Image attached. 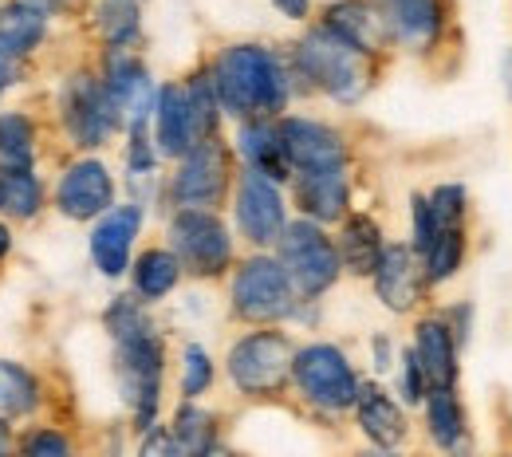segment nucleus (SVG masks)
<instances>
[{"mask_svg":"<svg viewBox=\"0 0 512 457\" xmlns=\"http://www.w3.org/2000/svg\"><path fill=\"white\" fill-rule=\"evenodd\" d=\"M103 324L115 339L119 391L134 414V426L146 434L150 426H158V406H162V375H166L162 335H158V327L138 296H119L107 308Z\"/></svg>","mask_w":512,"mask_h":457,"instance_id":"obj_1","label":"nucleus"},{"mask_svg":"<svg viewBox=\"0 0 512 457\" xmlns=\"http://www.w3.org/2000/svg\"><path fill=\"white\" fill-rule=\"evenodd\" d=\"M213 87L221 99V111L233 119H280V111L292 99V67L264 44H229L213 67Z\"/></svg>","mask_w":512,"mask_h":457,"instance_id":"obj_2","label":"nucleus"},{"mask_svg":"<svg viewBox=\"0 0 512 457\" xmlns=\"http://www.w3.org/2000/svg\"><path fill=\"white\" fill-rule=\"evenodd\" d=\"M292 79H304L312 91L327 99L355 107L371 91V56L355 52L347 40H339L331 28L316 24L292 52Z\"/></svg>","mask_w":512,"mask_h":457,"instance_id":"obj_3","label":"nucleus"},{"mask_svg":"<svg viewBox=\"0 0 512 457\" xmlns=\"http://www.w3.org/2000/svg\"><path fill=\"white\" fill-rule=\"evenodd\" d=\"M292 359H296V343L284 331L264 327V331L241 335L229 347L225 367H229V379L241 394L268 398V394H280L292 383Z\"/></svg>","mask_w":512,"mask_h":457,"instance_id":"obj_4","label":"nucleus"},{"mask_svg":"<svg viewBox=\"0 0 512 457\" xmlns=\"http://www.w3.org/2000/svg\"><path fill=\"white\" fill-rule=\"evenodd\" d=\"M276 261L284 264L292 288L300 300H316L327 288H335L343 261H339V249L335 241L323 233V225L300 217V221H288V229L280 233L276 241Z\"/></svg>","mask_w":512,"mask_h":457,"instance_id":"obj_5","label":"nucleus"},{"mask_svg":"<svg viewBox=\"0 0 512 457\" xmlns=\"http://www.w3.org/2000/svg\"><path fill=\"white\" fill-rule=\"evenodd\" d=\"M229 300H233V312L249 324H280L288 316H296L300 308V296L284 272V264L268 253H256L249 261L237 264L233 272V284H229Z\"/></svg>","mask_w":512,"mask_h":457,"instance_id":"obj_6","label":"nucleus"},{"mask_svg":"<svg viewBox=\"0 0 512 457\" xmlns=\"http://www.w3.org/2000/svg\"><path fill=\"white\" fill-rule=\"evenodd\" d=\"M292 383L296 391L304 394L312 406L320 410H351L355 398H359V375L351 367V359L335 347V343H308V347H296V359H292Z\"/></svg>","mask_w":512,"mask_h":457,"instance_id":"obj_7","label":"nucleus"},{"mask_svg":"<svg viewBox=\"0 0 512 457\" xmlns=\"http://www.w3.org/2000/svg\"><path fill=\"white\" fill-rule=\"evenodd\" d=\"M170 253L182 272L213 280L233 264V237L213 209H178L170 221Z\"/></svg>","mask_w":512,"mask_h":457,"instance_id":"obj_8","label":"nucleus"},{"mask_svg":"<svg viewBox=\"0 0 512 457\" xmlns=\"http://www.w3.org/2000/svg\"><path fill=\"white\" fill-rule=\"evenodd\" d=\"M60 119H64V131L75 146L83 150H99L107 146V138L119 131V111L103 87V79L79 71L71 75L60 91Z\"/></svg>","mask_w":512,"mask_h":457,"instance_id":"obj_9","label":"nucleus"},{"mask_svg":"<svg viewBox=\"0 0 512 457\" xmlns=\"http://www.w3.org/2000/svg\"><path fill=\"white\" fill-rule=\"evenodd\" d=\"M229 150L221 138L197 142L186 158H178V174L170 194L178 209H217L229 194Z\"/></svg>","mask_w":512,"mask_h":457,"instance_id":"obj_10","label":"nucleus"},{"mask_svg":"<svg viewBox=\"0 0 512 457\" xmlns=\"http://www.w3.org/2000/svg\"><path fill=\"white\" fill-rule=\"evenodd\" d=\"M280 142L296 174H320V170H347V142L335 127L304 115H280Z\"/></svg>","mask_w":512,"mask_h":457,"instance_id":"obj_11","label":"nucleus"},{"mask_svg":"<svg viewBox=\"0 0 512 457\" xmlns=\"http://www.w3.org/2000/svg\"><path fill=\"white\" fill-rule=\"evenodd\" d=\"M237 229L256 249L276 245L280 233L288 229V209H284L280 186L253 174V170H245L237 182Z\"/></svg>","mask_w":512,"mask_h":457,"instance_id":"obj_12","label":"nucleus"},{"mask_svg":"<svg viewBox=\"0 0 512 457\" xmlns=\"http://www.w3.org/2000/svg\"><path fill=\"white\" fill-rule=\"evenodd\" d=\"M56 209L67 221H99L103 213L115 209V178L107 162L99 158H79L71 162L56 186Z\"/></svg>","mask_w":512,"mask_h":457,"instance_id":"obj_13","label":"nucleus"},{"mask_svg":"<svg viewBox=\"0 0 512 457\" xmlns=\"http://www.w3.org/2000/svg\"><path fill=\"white\" fill-rule=\"evenodd\" d=\"M142 205H115L111 213H103L91 229V261L95 268L107 276V280H119L123 272H130V249H134V237L142 233Z\"/></svg>","mask_w":512,"mask_h":457,"instance_id":"obj_14","label":"nucleus"},{"mask_svg":"<svg viewBox=\"0 0 512 457\" xmlns=\"http://www.w3.org/2000/svg\"><path fill=\"white\" fill-rule=\"evenodd\" d=\"M390 40L410 52H426L442 32V4L438 0H375Z\"/></svg>","mask_w":512,"mask_h":457,"instance_id":"obj_15","label":"nucleus"},{"mask_svg":"<svg viewBox=\"0 0 512 457\" xmlns=\"http://www.w3.org/2000/svg\"><path fill=\"white\" fill-rule=\"evenodd\" d=\"M323 28H331L339 40H347L363 56H379L390 44V32H386L383 16L371 0H335V4H327Z\"/></svg>","mask_w":512,"mask_h":457,"instance_id":"obj_16","label":"nucleus"},{"mask_svg":"<svg viewBox=\"0 0 512 457\" xmlns=\"http://www.w3.org/2000/svg\"><path fill=\"white\" fill-rule=\"evenodd\" d=\"M193 146H197V138H193L186 83L158 87V103H154V150L162 158H186Z\"/></svg>","mask_w":512,"mask_h":457,"instance_id":"obj_17","label":"nucleus"},{"mask_svg":"<svg viewBox=\"0 0 512 457\" xmlns=\"http://www.w3.org/2000/svg\"><path fill=\"white\" fill-rule=\"evenodd\" d=\"M292 194H296V205H300V213H304L308 221H316V225H331V221H343V217H347V205H351V182H347V170L296 174Z\"/></svg>","mask_w":512,"mask_h":457,"instance_id":"obj_18","label":"nucleus"},{"mask_svg":"<svg viewBox=\"0 0 512 457\" xmlns=\"http://www.w3.org/2000/svg\"><path fill=\"white\" fill-rule=\"evenodd\" d=\"M237 154L245 158V166L268 178V182H288L292 178V162L284 154V142H280V127L276 119H245L237 127Z\"/></svg>","mask_w":512,"mask_h":457,"instance_id":"obj_19","label":"nucleus"},{"mask_svg":"<svg viewBox=\"0 0 512 457\" xmlns=\"http://www.w3.org/2000/svg\"><path fill=\"white\" fill-rule=\"evenodd\" d=\"M414 359H418V367H422V375H426V383H430V391H438V387H453L457 383V339H453V331H449V320L442 316H426L418 331H414Z\"/></svg>","mask_w":512,"mask_h":457,"instance_id":"obj_20","label":"nucleus"},{"mask_svg":"<svg viewBox=\"0 0 512 457\" xmlns=\"http://www.w3.org/2000/svg\"><path fill=\"white\" fill-rule=\"evenodd\" d=\"M375 292L390 312H410L422 296V272H418V257L410 245H386L383 261L375 268Z\"/></svg>","mask_w":512,"mask_h":457,"instance_id":"obj_21","label":"nucleus"},{"mask_svg":"<svg viewBox=\"0 0 512 457\" xmlns=\"http://www.w3.org/2000/svg\"><path fill=\"white\" fill-rule=\"evenodd\" d=\"M355 418H359V430L367 434V442L375 450H394L402 438H406V414L402 406L375 383H363L359 398H355Z\"/></svg>","mask_w":512,"mask_h":457,"instance_id":"obj_22","label":"nucleus"},{"mask_svg":"<svg viewBox=\"0 0 512 457\" xmlns=\"http://www.w3.org/2000/svg\"><path fill=\"white\" fill-rule=\"evenodd\" d=\"M339 261L351 276H375V268L383 261V229L371 213H347L343 229H339Z\"/></svg>","mask_w":512,"mask_h":457,"instance_id":"obj_23","label":"nucleus"},{"mask_svg":"<svg viewBox=\"0 0 512 457\" xmlns=\"http://www.w3.org/2000/svg\"><path fill=\"white\" fill-rule=\"evenodd\" d=\"M48 36V12L36 8L32 0H12L0 4V52L12 60H28Z\"/></svg>","mask_w":512,"mask_h":457,"instance_id":"obj_24","label":"nucleus"},{"mask_svg":"<svg viewBox=\"0 0 512 457\" xmlns=\"http://www.w3.org/2000/svg\"><path fill=\"white\" fill-rule=\"evenodd\" d=\"M182 280V264L170 249H146L138 261L130 264V284H134V296L142 304H158L166 300Z\"/></svg>","mask_w":512,"mask_h":457,"instance_id":"obj_25","label":"nucleus"},{"mask_svg":"<svg viewBox=\"0 0 512 457\" xmlns=\"http://www.w3.org/2000/svg\"><path fill=\"white\" fill-rule=\"evenodd\" d=\"M426 430H430V442L442 446V450H457L461 438H465V410H461V398L453 387H438V391L426 394Z\"/></svg>","mask_w":512,"mask_h":457,"instance_id":"obj_26","label":"nucleus"},{"mask_svg":"<svg viewBox=\"0 0 512 457\" xmlns=\"http://www.w3.org/2000/svg\"><path fill=\"white\" fill-rule=\"evenodd\" d=\"M36 162V127L24 111L0 115V170H32Z\"/></svg>","mask_w":512,"mask_h":457,"instance_id":"obj_27","label":"nucleus"},{"mask_svg":"<svg viewBox=\"0 0 512 457\" xmlns=\"http://www.w3.org/2000/svg\"><path fill=\"white\" fill-rule=\"evenodd\" d=\"M95 32L107 48H130L142 32V16L134 0H99L95 4Z\"/></svg>","mask_w":512,"mask_h":457,"instance_id":"obj_28","label":"nucleus"},{"mask_svg":"<svg viewBox=\"0 0 512 457\" xmlns=\"http://www.w3.org/2000/svg\"><path fill=\"white\" fill-rule=\"evenodd\" d=\"M40 406V383L20 363H0V418H24Z\"/></svg>","mask_w":512,"mask_h":457,"instance_id":"obj_29","label":"nucleus"},{"mask_svg":"<svg viewBox=\"0 0 512 457\" xmlns=\"http://www.w3.org/2000/svg\"><path fill=\"white\" fill-rule=\"evenodd\" d=\"M170 430H174L178 446L186 450V457H201L205 450L217 446V418H213L205 406H197V402H182V406H178Z\"/></svg>","mask_w":512,"mask_h":457,"instance_id":"obj_30","label":"nucleus"},{"mask_svg":"<svg viewBox=\"0 0 512 457\" xmlns=\"http://www.w3.org/2000/svg\"><path fill=\"white\" fill-rule=\"evenodd\" d=\"M186 99H190V119H193V138L205 142V138H217L221 127V99H217V87H213V75L209 71H197L186 83Z\"/></svg>","mask_w":512,"mask_h":457,"instance_id":"obj_31","label":"nucleus"},{"mask_svg":"<svg viewBox=\"0 0 512 457\" xmlns=\"http://www.w3.org/2000/svg\"><path fill=\"white\" fill-rule=\"evenodd\" d=\"M4 174V201L0 213H8L12 221H32L44 205V186L32 170H0Z\"/></svg>","mask_w":512,"mask_h":457,"instance_id":"obj_32","label":"nucleus"},{"mask_svg":"<svg viewBox=\"0 0 512 457\" xmlns=\"http://www.w3.org/2000/svg\"><path fill=\"white\" fill-rule=\"evenodd\" d=\"M426 261V280L430 284H446L457 276V268L465 264V229H442L438 241L430 245Z\"/></svg>","mask_w":512,"mask_h":457,"instance_id":"obj_33","label":"nucleus"},{"mask_svg":"<svg viewBox=\"0 0 512 457\" xmlns=\"http://www.w3.org/2000/svg\"><path fill=\"white\" fill-rule=\"evenodd\" d=\"M209 387H213V359H209V351L201 343H190L182 351V398L193 402Z\"/></svg>","mask_w":512,"mask_h":457,"instance_id":"obj_34","label":"nucleus"},{"mask_svg":"<svg viewBox=\"0 0 512 457\" xmlns=\"http://www.w3.org/2000/svg\"><path fill=\"white\" fill-rule=\"evenodd\" d=\"M430 201V209H434V217H438V225L442 229H461L465 225V213H469V190L461 186V182H446V186H438L434 194H426Z\"/></svg>","mask_w":512,"mask_h":457,"instance_id":"obj_35","label":"nucleus"},{"mask_svg":"<svg viewBox=\"0 0 512 457\" xmlns=\"http://www.w3.org/2000/svg\"><path fill=\"white\" fill-rule=\"evenodd\" d=\"M410 213H414V245H410V249H414V257H426V253H430V245L438 241L442 225H438V217H434V209H430L426 194H414Z\"/></svg>","mask_w":512,"mask_h":457,"instance_id":"obj_36","label":"nucleus"},{"mask_svg":"<svg viewBox=\"0 0 512 457\" xmlns=\"http://www.w3.org/2000/svg\"><path fill=\"white\" fill-rule=\"evenodd\" d=\"M398 363H402V367H398V394H402V402H410V406H414V402H426L430 383H426V375H422L414 351H402Z\"/></svg>","mask_w":512,"mask_h":457,"instance_id":"obj_37","label":"nucleus"},{"mask_svg":"<svg viewBox=\"0 0 512 457\" xmlns=\"http://www.w3.org/2000/svg\"><path fill=\"white\" fill-rule=\"evenodd\" d=\"M20 457H71V442L60 430H32L20 446Z\"/></svg>","mask_w":512,"mask_h":457,"instance_id":"obj_38","label":"nucleus"},{"mask_svg":"<svg viewBox=\"0 0 512 457\" xmlns=\"http://www.w3.org/2000/svg\"><path fill=\"white\" fill-rule=\"evenodd\" d=\"M138 457H186V450L178 446V438H174L170 426H150V430L142 434Z\"/></svg>","mask_w":512,"mask_h":457,"instance_id":"obj_39","label":"nucleus"},{"mask_svg":"<svg viewBox=\"0 0 512 457\" xmlns=\"http://www.w3.org/2000/svg\"><path fill=\"white\" fill-rule=\"evenodd\" d=\"M20 75H24V64L0 52V95H4L8 87H16V83H20Z\"/></svg>","mask_w":512,"mask_h":457,"instance_id":"obj_40","label":"nucleus"},{"mask_svg":"<svg viewBox=\"0 0 512 457\" xmlns=\"http://www.w3.org/2000/svg\"><path fill=\"white\" fill-rule=\"evenodd\" d=\"M272 8H276L280 16H288V20H308L312 0H272Z\"/></svg>","mask_w":512,"mask_h":457,"instance_id":"obj_41","label":"nucleus"},{"mask_svg":"<svg viewBox=\"0 0 512 457\" xmlns=\"http://www.w3.org/2000/svg\"><path fill=\"white\" fill-rule=\"evenodd\" d=\"M394 367V347L386 335H375V371H390Z\"/></svg>","mask_w":512,"mask_h":457,"instance_id":"obj_42","label":"nucleus"},{"mask_svg":"<svg viewBox=\"0 0 512 457\" xmlns=\"http://www.w3.org/2000/svg\"><path fill=\"white\" fill-rule=\"evenodd\" d=\"M0 457H16V438H12L8 418H0Z\"/></svg>","mask_w":512,"mask_h":457,"instance_id":"obj_43","label":"nucleus"},{"mask_svg":"<svg viewBox=\"0 0 512 457\" xmlns=\"http://www.w3.org/2000/svg\"><path fill=\"white\" fill-rule=\"evenodd\" d=\"M8 253H12V229H8V225H0V264H4Z\"/></svg>","mask_w":512,"mask_h":457,"instance_id":"obj_44","label":"nucleus"},{"mask_svg":"<svg viewBox=\"0 0 512 457\" xmlns=\"http://www.w3.org/2000/svg\"><path fill=\"white\" fill-rule=\"evenodd\" d=\"M201 457H237L233 450H225V446H213V450H205Z\"/></svg>","mask_w":512,"mask_h":457,"instance_id":"obj_45","label":"nucleus"},{"mask_svg":"<svg viewBox=\"0 0 512 457\" xmlns=\"http://www.w3.org/2000/svg\"><path fill=\"white\" fill-rule=\"evenodd\" d=\"M505 87H509V95H512V52H509V60H505Z\"/></svg>","mask_w":512,"mask_h":457,"instance_id":"obj_46","label":"nucleus"},{"mask_svg":"<svg viewBox=\"0 0 512 457\" xmlns=\"http://www.w3.org/2000/svg\"><path fill=\"white\" fill-rule=\"evenodd\" d=\"M359 457H398L394 450H367V454H359Z\"/></svg>","mask_w":512,"mask_h":457,"instance_id":"obj_47","label":"nucleus"},{"mask_svg":"<svg viewBox=\"0 0 512 457\" xmlns=\"http://www.w3.org/2000/svg\"><path fill=\"white\" fill-rule=\"evenodd\" d=\"M0 201H4V174H0Z\"/></svg>","mask_w":512,"mask_h":457,"instance_id":"obj_48","label":"nucleus"},{"mask_svg":"<svg viewBox=\"0 0 512 457\" xmlns=\"http://www.w3.org/2000/svg\"><path fill=\"white\" fill-rule=\"evenodd\" d=\"M134 4H138V0H134Z\"/></svg>","mask_w":512,"mask_h":457,"instance_id":"obj_49","label":"nucleus"}]
</instances>
